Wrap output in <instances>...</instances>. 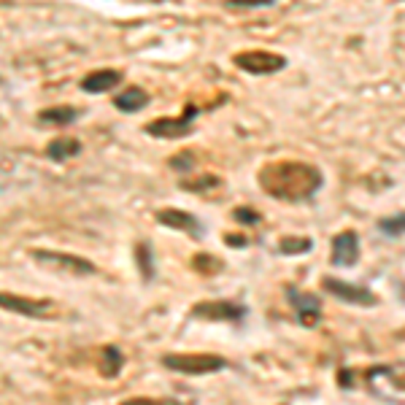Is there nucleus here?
<instances>
[{
	"label": "nucleus",
	"mask_w": 405,
	"mask_h": 405,
	"mask_svg": "<svg viewBox=\"0 0 405 405\" xmlns=\"http://www.w3.org/2000/svg\"><path fill=\"white\" fill-rule=\"evenodd\" d=\"M257 184L273 200L295 206V203H308L319 195V189L324 187V173L311 162L276 160L260 168Z\"/></svg>",
	"instance_id": "f257e3e1"
},
{
	"label": "nucleus",
	"mask_w": 405,
	"mask_h": 405,
	"mask_svg": "<svg viewBox=\"0 0 405 405\" xmlns=\"http://www.w3.org/2000/svg\"><path fill=\"white\" fill-rule=\"evenodd\" d=\"M162 368L181 376H211L227 368V359L219 354H165Z\"/></svg>",
	"instance_id": "f03ea898"
},
{
	"label": "nucleus",
	"mask_w": 405,
	"mask_h": 405,
	"mask_svg": "<svg viewBox=\"0 0 405 405\" xmlns=\"http://www.w3.org/2000/svg\"><path fill=\"white\" fill-rule=\"evenodd\" d=\"M200 116V108L195 103H187L181 116H160L143 125V133L160 141H179V138H189L195 133V119Z\"/></svg>",
	"instance_id": "7ed1b4c3"
},
{
	"label": "nucleus",
	"mask_w": 405,
	"mask_h": 405,
	"mask_svg": "<svg viewBox=\"0 0 405 405\" xmlns=\"http://www.w3.org/2000/svg\"><path fill=\"white\" fill-rule=\"evenodd\" d=\"M233 65L249 76H273L287 68V57L270 49H246L233 54Z\"/></svg>",
	"instance_id": "20e7f679"
},
{
	"label": "nucleus",
	"mask_w": 405,
	"mask_h": 405,
	"mask_svg": "<svg viewBox=\"0 0 405 405\" xmlns=\"http://www.w3.org/2000/svg\"><path fill=\"white\" fill-rule=\"evenodd\" d=\"M0 308L8 314H17V316H27V319H54L60 311L54 300L14 295V292H0Z\"/></svg>",
	"instance_id": "39448f33"
},
{
	"label": "nucleus",
	"mask_w": 405,
	"mask_h": 405,
	"mask_svg": "<svg viewBox=\"0 0 405 405\" xmlns=\"http://www.w3.org/2000/svg\"><path fill=\"white\" fill-rule=\"evenodd\" d=\"M30 257L46 268L62 270V273H71V276H95L98 265L87 257L79 254H68V251H54V249H33Z\"/></svg>",
	"instance_id": "423d86ee"
},
{
	"label": "nucleus",
	"mask_w": 405,
	"mask_h": 405,
	"mask_svg": "<svg viewBox=\"0 0 405 405\" xmlns=\"http://www.w3.org/2000/svg\"><path fill=\"white\" fill-rule=\"evenodd\" d=\"M322 289L327 295L338 297L349 305H359V308H376L381 303V297L365 287V284H351V281H343V278H335V276H324L322 278Z\"/></svg>",
	"instance_id": "0eeeda50"
},
{
	"label": "nucleus",
	"mask_w": 405,
	"mask_h": 405,
	"mask_svg": "<svg viewBox=\"0 0 405 405\" xmlns=\"http://www.w3.org/2000/svg\"><path fill=\"white\" fill-rule=\"evenodd\" d=\"M249 308L241 303H233V300H203V303H195L189 308V316L192 319H203V322H233L238 324L246 319Z\"/></svg>",
	"instance_id": "6e6552de"
},
{
	"label": "nucleus",
	"mask_w": 405,
	"mask_h": 405,
	"mask_svg": "<svg viewBox=\"0 0 405 405\" xmlns=\"http://www.w3.org/2000/svg\"><path fill=\"white\" fill-rule=\"evenodd\" d=\"M287 300H289V305H292V311H295V319L300 327H316L319 319H322V297L314 295V292H305V289H300L295 284H289L287 289Z\"/></svg>",
	"instance_id": "1a4fd4ad"
},
{
	"label": "nucleus",
	"mask_w": 405,
	"mask_h": 405,
	"mask_svg": "<svg viewBox=\"0 0 405 405\" xmlns=\"http://www.w3.org/2000/svg\"><path fill=\"white\" fill-rule=\"evenodd\" d=\"M362 246H359V233L357 230H341L330 241V262L335 268H354L359 262Z\"/></svg>",
	"instance_id": "9d476101"
},
{
	"label": "nucleus",
	"mask_w": 405,
	"mask_h": 405,
	"mask_svg": "<svg viewBox=\"0 0 405 405\" xmlns=\"http://www.w3.org/2000/svg\"><path fill=\"white\" fill-rule=\"evenodd\" d=\"M154 219H157V224H162V227L179 230V233H184L189 238H203L206 235L203 222L192 214V211H184V208H160V211H154Z\"/></svg>",
	"instance_id": "9b49d317"
},
{
	"label": "nucleus",
	"mask_w": 405,
	"mask_h": 405,
	"mask_svg": "<svg viewBox=\"0 0 405 405\" xmlns=\"http://www.w3.org/2000/svg\"><path fill=\"white\" fill-rule=\"evenodd\" d=\"M122 81H125V71H119V68H98V71H89L87 76H81L79 89L87 92V95H106L111 89H116Z\"/></svg>",
	"instance_id": "f8f14e48"
},
{
	"label": "nucleus",
	"mask_w": 405,
	"mask_h": 405,
	"mask_svg": "<svg viewBox=\"0 0 405 405\" xmlns=\"http://www.w3.org/2000/svg\"><path fill=\"white\" fill-rule=\"evenodd\" d=\"M84 152V143L73 135H57L46 143V157L52 162H68Z\"/></svg>",
	"instance_id": "ddd939ff"
},
{
	"label": "nucleus",
	"mask_w": 405,
	"mask_h": 405,
	"mask_svg": "<svg viewBox=\"0 0 405 405\" xmlns=\"http://www.w3.org/2000/svg\"><path fill=\"white\" fill-rule=\"evenodd\" d=\"M149 103H152V95H149V89H143V87H127V89H122V92L114 95V108L122 111V114L143 111Z\"/></svg>",
	"instance_id": "4468645a"
},
{
	"label": "nucleus",
	"mask_w": 405,
	"mask_h": 405,
	"mask_svg": "<svg viewBox=\"0 0 405 405\" xmlns=\"http://www.w3.org/2000/svg\"><path fill=\"white\" fill-rule=\"evenodd\" d=\"M84 111L76 106H49L38 111V122L41 125H54V127H68L73 122H79Z\"/></svg>",
	"instance_id": "2eb2a0df"
},
{
	"label": "nucleus",
	"mask_w": 405,
	"mask_h": 405,
	"mask_svg": "<svg viewBox=\"0 0 405 405\" xmlns=\"http://www.w3.org/2000/svg\"><path fill=\"white\" fill-rule=\"evenodd\" d=\"M135 265L141 270V278L149 284L157 273V262H154V246L149 241H138L135 243Z\"/></svg>",
	"instance_id": "dca6fc26"
},
{
	"label": "nucleus",
	"mask_w": 405,
	"mask_h": 405,
	"mask_svg": "<svg viewBox=\"0 0 405 405\" xmlns=\"http://www.w3.org/2000/svg\"><path fill=\"white\" fill-rule=\"evenodd\" d=\"M122 365H125V354L119 351V346H103L100 349V376L103 378H116L122 373Z\"/></svg>",
	"instance_id": "f3484780"
},
{
	"label": "nucleus",
	"mask_w": 405,
	"mask_h": 405,
	"mask_svg": "<svg viewBox=\"0 0 405 405\" xmlns=\"http://www.w3.org/2000/svg\"><path fill=\"white\" fill-rule=\"evenodd\" d=\"M278 254H287V257H295V254H308L314 251V238H297V235H287L278 241Z\"/></svg>",
	"instance_id": "a211bd4d"
},
{
	"label": "nucleus",
	"mask_w": 405,
	"mask_h": 405,
	"mask_svg": "<svg viewBox=\"0 0 405 405\" xmlns=\"http://www.w3.org/2000/svg\"><path fill=\"white\" fill-rule=\"evenodd\" d=\"M224 181H222V176H216V173H203V176H197L195 181L192 179H181L179 181V187L187 189V192H211V189L222 187Z\"/></svg>",
	"instance_id": "6ab92c4d"
},
{
	"label": "nucleus",
	"mask_w": 405,
	"mask_h": 405,
	"mask_svg": "<svg viewBox=\"0 0 405 405\" xmlns=\"http://www.w3.org/2000/svg\"><path fill=\"white\" fill-rule=\"evenodd\" d=\"M403 227H405V222H403V214H397V216H384V219H378V230L386 235V238H403Z\"/></svg>",
	"instance_id": "aec40b11"
},
{
	"label": "nucleus",
	"mask_w": 405,
	"mask_h": 405,
	"mask_svg": "<svg viewBox=\"0 0 405 405\" xmlns=\"http://www.w3.org/2000/svg\"><path fill=\"white\" fill-rule=\"evenodd\" d=\"M230 219H233L235 224H243V227H257V224L262 222V214L254 211V208H249V206H238V208H233Z\"/></svg>",
	"instance_id": "412c9836"
},
{
	"label": "nucleus",
	"mask_w": 405,
	"mask_h": 405,
	"mask_svg": "<svg viewBox=\"0 0 405 405\" xmlns=\"http://www.w3.org/2000/svg\"><path fill=\"white\" fill-rule=\"evenodd\" d=\"M192 268L197 270V273L211 276V273H219L224 265H222V260H216L214 254H195V257H192Z\"/></svg>",
	"instance_id": "4be33fe9"
},
{
	"label": "nucleus",
	"mask_w": 405,
	"mask_h": 405,
	"mask_svg": "<svg viewBox=\"0 0 405 405\" xmlns=\"http://www.w3.org/2000/svg\"><path fill=\"white\" fill-rule=\"evenodd\" d=\"M195 162H197V157H195V152H181V154H176V157H170L168 160V165L173 168V170H179V173H189L192 168H195Z\"/></svg>",
	"instance_id": "5701e85b"
},
{
	"label": "nucleus",
	"mask_w": 405,
	"mask_h": 405,
	"mask_svg": "<svg viewBox=\"0 0 405 405\" xmlns=\"http://www.w3.org/2000/svg\"><path fill=\"white\" fill-rule=\"evenodd\" d=\"M119 405H184L179 403L176 397H127Z\"/></svg>",
	"instance_id": "b1692460"
},
{
	"label": "nucleus",
	"mask_w": 405,
	"mask_h": 405,
	"mask_svg": "<svg viewBox=\"0 0 405 405\" xmlns=\"http://www.w3.org/2000/svg\"><path fill=\"white\" fill-rule=\"evenodd\" d=\"M224 6L227 8H243V11H249V8H270L273 0H227Z\"/></svg>",
	"instance_id": "393cba45"
},
{
	"label": "nucleus",
	"mask_w": 405,
	"mask_h": 405,
	"mask_svg": "<svg viewBox=\"0 0 405 405\" xmlns=\"http://www.w3.org/2000/svg\"><path fill=\"white\" fill-rule=\"evenodd\" d=\"M227 246L241 249V246H249V238H241V235H227Z\"/></svg>",
	"instance_id": "a878e982"
},
{
	"label": "nucleus",
	"mask_w": 405,
	"mask_h": 405,
	"mask_svg": "<svg viewBox=\"0 0 405 405\" xmlns=\"http://www.w3.org/2000/svg\"><path fill=\"white\" fill-rule=\"evenodd\" d=\"M0 84H3V76H0Z\"/></svg>",
	"instance_id": "bb28decb"
}]
</instances>
